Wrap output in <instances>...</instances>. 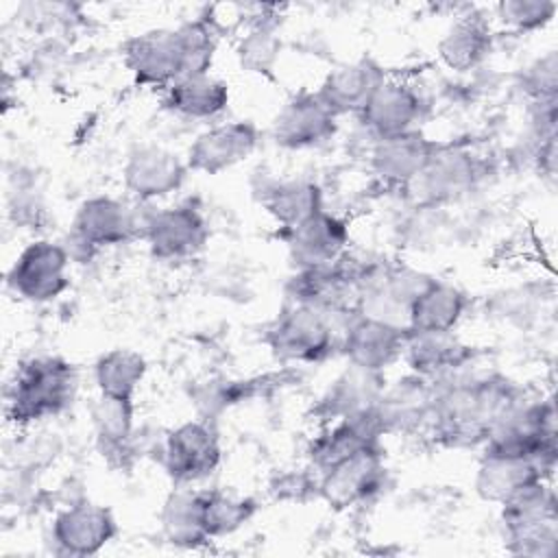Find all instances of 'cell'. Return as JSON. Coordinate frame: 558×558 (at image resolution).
Masks as SVG:
<instances>
[{
    "label": "cell",
    "instance_id": "obj_1",
    "mask_svg": "<svg viewBox=\"0 0 558 558\" xmlns=\"http://www.w3.org/2000/svg\"><path fill=\"white\" fill-rule=\"evenodd\" d=\"M525 395L499 375H456L436 384L427 434L449 449L482 447L499 418Z\"/></svg>",
    "mask_w": 558,
    "mask_h": 558
},
{
    "label": "cell",
    "instance_id": "obj_2",
    "mask_svg": "<svg viewBox=\"0 0 558 558\" xmlns=\"http://www.w3.org/2000/svg\"><path fill=\"white\" fill-rule=\"evenodd\" d=\"M78 375L72 362L59 355L22 360L7 388L4 416L15 427H28L61 414L76 395Z\"/></svg>",
    "mask_w": 558,
    "mask_h": 558
},
{
    "label": "cell",
    "instance_id": "obj_3",
    "mask_svg": "<svg viewBox=\"0 0 558 558\" xmlns=\"http://www.w3.org/2000/svg\"><path fill=\"white\" fill-rule=\"evenodd\" d=\"M558 429L554 399L517 401L493 427L482 445L484 456L527 458L551 475L558 456Z\"/></svg>",
    "mask_w": 558,
    "mask_h": 558
},
{
    "label": "cell",
    "instance_id": "obj_4",
    "mask_svg": "<svg viewBox=\"0 0 558 558\" xmlns=\"http://www.w3.org/2000/svg\"><path fill=\"white\" fill-rule=\"evenodd\" d=\"M506 549L517 556L551 558L558 551V504L547 480H541L501 504Z\"/></svg>",
    "mask_w": 558,
    "mask_h": 558
},
{
    "label": "cell",
    "instance_id": "obj_5",
    "mask_svg": "<svg viewBox=\"0 0 558 558\" xmlns=\"http://www.w3.org/2000/svg\"><path fill=\"white\" fill-rule=\"evenodd\" d=\"M113 196L85 198L72 218L68 242L63 244L72 259H92L100 248L142 240L148 211Z\"/></svg>",
    "mask_w": 558,
    "mask_h": 558
},
{
    "label": "cell",
    "instance_id": "obj_6",
    "mask_svg": "<svg viewBox=\"0 0 558 558\" xmlns=\"http://www.w3.org/2000/svg\"><path fill=\"white\" fill-rule=\"evenodd\" d=\"M336 318L310 305L288 303L268 325L264 342L283 364H318L340 351Z\"/></svg>",
    "mask_w": 558,
    "mask_h": 558
},
{
    "label": "cell",
    "instance_id": "obj_7",
    "mask_svg": "<svg viewBox=\"0 0 558 558\" xmlns=\"http://www.w3.org/2000/svg\"><path fill=\"white\" fill-rule=\"evenodd\" d=\"M70 253L61 242L35 240L13 259L7 283L28 303H50L70 288Z\"/></svg>",
    "mask_w": 558,
    "mask_h": 558
},
{
    "label": "cell",
    "instance_id": "obj_8",
    "mask_svg": "<svg viewBox=\"0 0 558 558\" xmlns=\"http://www.w3.org/2000/svg\"><path fill=\"white\" fill-rule=\"evenodd\" d=\"M220 462L222 445L209 418L185 421L163 438L161 466L177 486H192L207 480Z\"/></svg>",
    "mask_w": 558,
    "mask_h": 558
},
{
    "label": "cell",
    "instance_id": "obj_9",
    "mask_svg": "<svg viewBox=\"0 0 558 558\" xmlns=\"http://www.w3.org/2000/svg\"><path fill=\"white\" fill-rule=\"evenodd\" d=\"M142 240L155 259L183 262L196 257L209 240L203 211L192 203H179L148 211Z\"/></svg>",
    "mask_w": 558,
    "mask_h": 558
},
{
    "label": "cell",
    "instance_id": "obj_10",
    "mask_svg": "<svg viewBox=\"0 0 558 558\" xmlns=\"http://www.w3.org/2000/svg\"><path fill=\"white\" fill-rule=\"evenodd\" d=\"M122 59L142 87L166 89L185 76V50L177 28H150L129 37L122 46Z\"/></svg>",
    "mask_w": 558,
    "mask_h": 558
},
{
    "label": "cell",
    "instance_id": "obj_11",
    "mask_svg": "<svg viewBox=\"0 0 558 558\" xmlns=\"http://www.w3.org/2000/svg\"><path fill=\"white\" fill-rule=\"evenodd\" d=\"M405 340L408 327L355 312L342 325L340 351L351 366L384 373L401 360Z\"/></svg>",
    "mask_w": 558,
    "mask_h": 558
},
{
    "label": "cell",
    "instance_id": "obj_12",
    "mask_svg": "<svg viewBox=\"0 0 558 558\" xmlns=\"http://www.w3.org/2000/svg\"><path fill=\"white\" fill-rule=\"evenodd\" d=\"M384 484V447H371L320 473L318 497L333 510H349L373 499Z\"/></svg>",
    "mask_w": 558,
    "mask_h": 558
},
{
    "label": "cell",
    "instance_id": "obj_13",
    "mask_svg": "<svg viewBox=\"0 0 558 558\" xmlns=\"http://www.w3.org/2000/svg\"><path fill=\"white\" fill-rule=\"evenodd\" d=\"M187 172L185 157L159 144H140L126 155L122 183L137 203L148 205L179 192Z\"/></svg>",
    "mask_w": 558,
    "mask_h": 558
},
{
    "label": "cell",
    "instance_id": "obj_14",
    "mask_svg": "<svg viewBox=\"0 0 558 558\" xmlns=\"http://www.w3.org/2000/svg\"><path fill=\"white\" fill-rule=\"evenodd\" d=\"M384 436L375 405L333 423H325L307 447L310 466L320 475L364 449L381 447Z\"/></svg>",
    "mask_w": 558,
    "mask_h": 558
},
{
    "label": "cell",
    "instance_id": "obj_15",
    "mask_svg": "<svg viewBox=\"0 0 558 558\" xmlns=\"http://www.w3.org/2000/svg\"><path fill=\"white\" fill-rule=\"evenodd\" d=\"M259 144V131L253 122L229 120L198 133L185 153L190 172L220 174L246 161Z\"/></svg>",
    "mask_w": 558,
    "mask_h": 558
},
{
    "label": "cell",
    "instance_id": "obj_16",
    "mask_svg": "<svg viewBox=\"0 0 558 558\" xmlns=\"http://www.w3.org/2000/svg\"><path fill=\"white\" fill-rule=\"evenodd\" d=\"M482 177L480 159L462 146L440 144L427 168L405 187L414 198L425 205H442L466 194Z\"/></svg>",
    "mask_w": 558,
    "mask_h": 558
},
{
    "label": "cell",
    "instance_id": "obj_17",
    "mask_svg": "<svg viewBox=\"0 0 558 558\" xmlns=\"http://www.w3.org/2000/svg\"><path fill=\"white\" fill-rule=\"evenodd\" d=\"M270 133L286 150L318 148L338 133V116L316 92H301L279 109Z\"/></svg>",
    "mask_w": 558,
    "mask_h": 558
},
{
    "label": "cell",
    "instance_id": "obj_18",
    "mask_svg": "<svg viewBox=\"0 0 558 558\" xmlns=\"http://www.w3.org/2000/svg\"><path fill=\"white\" fill-rule=\"evenodd\" d=\"M118 534V523L109 508L94 501H76L59 510L52 519V543L63 556H96Z\"/></svg>",
    "mask_w": 558,
    "mask_h": 558
},
{
    "label": "cell",
    "instance_id": "obj_19",
    "mask_svg": "<svg viewBox=\"0 0 558 558\" xmlns=\"http://www.w3.org/2000/svg\"><path fill=\"white\" fill-rule=\"evenodd\" d=\"M423 111L425 102L418 89L403 78L388 76L357 113V120L375 142L418 129Z\"/></svg>",
    "mask_w": 558,
    "mask_h": 558
},
{
    "label": "cell",
    "instance_id": "obj_20",
    "mask_svg": "<svg viewBox=\"0 0 558 558\" xmlns=\"http://www.w3.org/2000/svg\"><path fill=\"white\" fill-rule=\"evenodd\" d=\"M440 142L429 140L421 129L375 140L368 150L371 172L390 187L405 190L432 161Z\"/></svg>",
    "mask_w": 558,
    "mask_h": 558
},
{
    "label": "cell",
    "instance_id": "obj_21",
    "mask_svg": "<svg viewBox=\"0 0 558 558\" xmlns=\"http://www.w3.org/2000/svg\"><path fill=\"white\" fill-rule=\"evenodd\" d=\"M283 238L292 264L301 270L333 264L349 253L351 229L347 218L323 209L299 227L283 231Z\"/></svg>",
    "mask_w": 558,
    "mask_h": 558
},
{
    "label": "cell",
    "instance_id": "obj_22",
    "mask_svg": "<svg viewBox=\"0 0 558 558\" xmlns=\"http://www.w3.org/2000/svg\"><path fill=\"white\" fill-rule=\"evenodd\" d=\"M436 399V384L408 373L392 386H386L375 403L384 434L427 432Z\"/></svg>",
    "mask_w": 558,
    "mask_h": 558
},
{
    "label": "cell",
    "instance_id": "obj_23",
    "mask_svg": "<svg viewBox=\"0 0 558 558\" xmlns=\"http://www.w3.org/2000/svg\"><path fill=\"white\" fill-rule=\"evenodd\" d=\"M475 357V349L462 342L453 331L416 333L408 331L401 360L410 373L421 375L434 384L460 375Z\"/></svg>",
    "mask_w": 558,
    "mask_h": 558
},
{
    "label": "cell",
    "instance_id": "obj_24",
    "mask_svg": "<svg viewBox=\"0 0 558 558\" xmlns=\"http://www.w3.org/2000/svg\"><path fill=\"white\" fill-rule=\"evenodd\" d=\"M386 78V70L375 59L362 57L333 68L323 78L316 94L338 118L349 113L357 116Z\"/></svg>",
    "mask_w": 558,
    "mask_h": 558
},
{
    "label": "cell",
    "instance_id": "obj_25",
    "mask_svg": "<svg viewBox=\"0 0 558 558\" xmlns=\"http://www.w3.org/2000/svg\"><path fill=\"white\" fill-rule=\"evenodd\" d=\"M386 388L384 373L366 371L351 366L340 373L327 390L320 395V399L314 403V416L320 425L333 423L338 418L357 414L362 410L373 408L381 392Z\"/></svg>",
    "mask_w": 558,
    "mask_h": 558
},
{
    "label": "cell",
    "instance_id": "obj_26",
    "mask_svg": "<svg viewBox=\"0 0 558 558\" xmlns=\"http://www.w3.org/2000/svg\"><path fill=\"white\" fill-rule=\"evenodd\" d=\"M495 33L490 22L477 13L458 15L451 26L438 39L436 52L445 68L453 72H469L475 70L484 59L493 52Z\"/></svg>",
    "mask_w": 558,
    "mask_h": 558
},
{
    "label": "cell",
    "instance_id": "obj_27",
    "mask_svg": "<svg viewBox=\"0 0 558 558\" xmlns=\"http://www.w3.org/2000/svg\"><path fill=\"white\" fill-rule=\"evenodd\" d=\"M469 307V296L453 283L432 279L412 301L405 318L408 331L440 333L456 331Z\"/></svg>",
    "mask_w": 558,
    "mask_h": 558
},
{
    "label": "cell",
    "instance_id": "obj_28",
    "mask_svg": "<svg viewBox=\"0 0 558 558\" xmlns=\"http://www.w3.org/2000/svg\"><path fill=\"white\" fill-rule=\"evenodd\" d=\"M227 81L209 74L183 76L163 89V107L181 118L211 120L229 105Z\"/></svg>",
    "mask_w": 558,
    "mask_h": 558
},
{
    "label": "cell",
    "instance_id": "obj_29",
    "mask_svg": "<svg viewBox=\"0 0 558 558\" xmlns=\"http://www.w3.org/2000/svg\"><path fill=\"white\" fill-rule=\"evenodd\" d=\"M549 475L527 458H504V456H484L475 473V490L484 501L504 504L519 490L547 480Z\"/></svg>",
    "mask_w": 558,
    "mask_h": 558
},
{
    "label": "cell",
    "instance_id": "obj_30",
    "mask_svg": "<svg viewBox=\"0 0 558 558\" xmlns=\"http://www.w3.org/2000/svg\"><path fill=\"white\" fill-rule=\"evenodd\" d=\"M262 205L283 231L299 227L325 209L323 190L310 179L272 181L262 190Z\"/></svg>",
    "mask_w": 558,
    "mask_h": 558
},
{
    "label": "cell",
    "instance_id": "obj_31",
    "mask_svg": "<svg viewBox=\"0 0 558 558\" xmlns=\"http://www.w3.org/2000/svg\"><path fill=\"white\" fill-rule=\"evenodd\" d=\"M133 416L135 401H122L98 395V399L92 403V425L102 458L122 460L131 453L135 427Z\"/></svg>",
    "mask_w": 558,
    "mask_h": 558
},
{
    "label": "cell",
    "instance_id": "obj_32",
    "mask_svg": "<svg viewBox=\"0 0 558 558\" xmlns=\"http://www.w3.org/2000/svg\"><path fill=\"white\" fill-rule=\"evenodd\" d=\"M148 364L142 353L133 349H109L94 362V381L98 395L135 401V395L146 377Z\"/></svg>",
    "mask_w": 558,
    "mask_h": 558
},
{
    "label": "cell",
    "instance_id": "obj_33",
    "mask_svg": "<svg viewBox=\"0 0 558 558\" xmlns=\"http://www.w3.org/2000/svg\"><path fill=\"white\" fill-rule=\"evenodd\" d=\"M161 530L170 545L183 549H196L209 543V536L201 525L198 490L190 486H179L174 493L168 495L161 510Z\"/></svg>",
    "mask_w": 558,
    "mask_h": 558
},
{
    "label": "cell",
    "instance_id": "obj_34",
    "mask_svg": "<svg viewBox=\"0 0 558 558\" xmlns=\"http://www.w3.org/2000/svg\"><path fill=\"white\" fill-rule=\"evenodd\" d=\"M198 506L201 525L209 541L238 532L253 519L257 510V504L251 497L233 495L220 488L198 490Z\"/></svg>",
    "mask_w": 558,
    "mask_h": 558
},
{
    "label": "cell",
    "instance_id": "obj_35",
    "mask_svg": "<svg viewBox=\"0 0 558 558\" xmlns=\"http://www.w3.org/2000/svg\"><path fill=\"white\" fill-rule=\"evenodd\" d=\"M238 61L246 72L268 74L279 61L281 39L277 35V20L251 24L248 31L240 37L235 48Z\"/></svg>",
    "mask_w": 558,
    "mask_h": 558
},
{
    "label": "cell",
    "instance_id": "obj_36",
    "mask_svg": "<svg viewBox=\"0 0 558 558\" xmlns=\"http://www.w3.org/2000/svg\"><path fill=\"white\" fill-rule=\"evenodd\" d=\"M497 20L512 33L543 31L556 15L558 4L551 0H504L497 4Z\"/></svg>",
    "mask_w": 558,
    "mask_h": 558
},
{
    "label": "cell",
    "instance_id": "obj_37",
    "mask_svg": "<svg viewBox=\"0 0 558 558\" xmlns=\"http://www.w3.org/2000/svg\"><path fill=\"white\" fill-rule=\"evenodd\" d=\"M523 92L532 102L558 98V57L556 50L532 61L523 72Z\"/></svg>",
    "mask_w": 558,
    "mask_h": 558
},
{
    "label": "cell",
    "instance_id": "obj_38",
    "mask_svg": "<svg viewBox=\"0 0 558 558\" xmlns=\"http://www.w3.org/2000/svg\"><path fill=\"white\" fill-rule=\"evenodd\" d=\"M270 493L281 501H307L318 497V473L310 466L307 471H286L270 484Z\"/></svg>",
    "mask_w": 558,
    "mask_h": 558
}]
</instances>
